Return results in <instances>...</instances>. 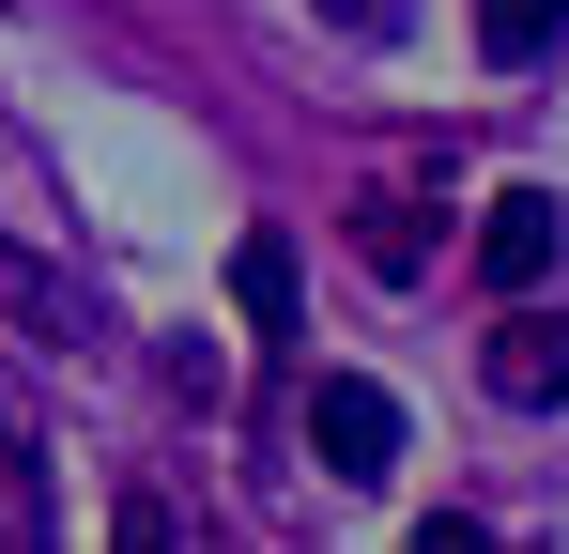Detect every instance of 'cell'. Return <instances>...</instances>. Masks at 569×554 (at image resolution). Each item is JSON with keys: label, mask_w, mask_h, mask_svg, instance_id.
I'll return each instance as SVG.
<instances>
[{"label": "cell", "mask_w": 569, "mask_h": 554, "mask_svg": "<svg viewBox=\"0 0 569 554\" xmlns=\"http://www.w3.org/2000/svg\"><path fill=\"white\" fill-rule=\"evenodd\" d=\"M308 462H323L339 493L400 477V400H385L370 369H323V385H308Z\"/></svg>", "instance_id": "1"}, {"label": "cell", "mask_w": 569, "mask_h": 554, "mask_svg": "<svg viewBox=\"0 0 569 554\" xmlns=\"http://www.w3.org/2000/svg\"><path fill=\"white\" fill-rule=\"evenodd\" d=\"M555 263H569V200H555V185L477 200V293H539Z\"/></svg>", "instance_id": "2"}, {"label": "cell", "mask_w": 569, "mask_h": 554, "mask_svg": "<svg viewBox=\"0 0 569 554\" xmlns=\"http://www.w3.org/2000/svg\"><path fill=\"white\" fill-rule=\"evenodd\" d=\"M477 385H492L508 416H555V400H569V324L539 308V293H508V324L477 339Z\"/></svg>", "instance_id": "3"}, {"label": "cell", "mask_w": 569, "mask_h": 554, "mask_svg": "<svg viewBox=\"0 0 569 554\" xmlns=\"http://www.w3.org/2000/svg\"><path fill=\"white\" fill-rule=\"evenodd\" d=\"M355 263H370V277H431V200L370 185V200H355Z\"/></svg>", "instance_id": "4"}, {"label": "cell", "mask_w": 569, "mask_h": 554, "mask_svg": "<svg viewBox=\"0 0 569 554\" xmlns=\"http://www.w3.org/2000/svg\"><path fill=\"white\" fill-rule=\"evenodd\" d=\"M231 308H247V339H292V231L231 247Z\"/></svg>", "instance_id": "5"}, {"label": "cell", "mask_w": 569, "mask_h": 554, "mask_svg": "<svg viewBox=\"0 0 569 554\" xmlns=\"http://www.w3.org/2000/svg\"><path fill=\"white\" fill-rule=\"evenodd\" d=\"M0 308H16V324H31L47 355H78V293H62L47 263H16V247H0Z\"/></svg>", "instance_id": "6"}, {"label": "cell", "mask_w": 569, "mask_h": 554, "mask_svg": "<svg viewBox=\"0 0 569 554\" xmlns=\"http://www.w3.org/2000/svg\"><path fill=\"white\" fill-rule=\"evenodd\" d=\"M569 31V0H477V62H539Z\"/></svg>", "instance_id": "7"}, {"label": "cell", "mask_w": 569, "mask_h": 554, "mask_svg": "<svg viewBox=\"0 0 569 554\" xmlns=\"http://www.w3.org/2000/svg\"><path fill=\"white\" fill-rule=\"evenodd\" d=\"M0 540H47V447L0 416Z\"/></svg>", "instance_id": "8"}, {"label": "cell", "mask_w": 569, "mask_h": 554, "mask_svg": "<svg viewBox=\"0 0 569 554\" xmlns=\"http://www.w3.org/2000/svg\"><path fill=\"white\" fill-rule=\"evenodd\" d=\"M170 400H200V416H216V400H231V355H216V339H170Z\"/></svg>", "instance_id": "9"}, {"label": "cell", "mask_w": 569, "mask_h": 554, "mask_svg": "<svg viewBox=\"0 0 569 554\" xmlns=\"http://www.w3.org/2000/svg\"><path fill=\"white\" fill-rule=\"evenodd\" d=\"M323 16H339L355 47H385V31H416V0H323Z\"/></svg>", "instance_id": "10"}]
</instances>
